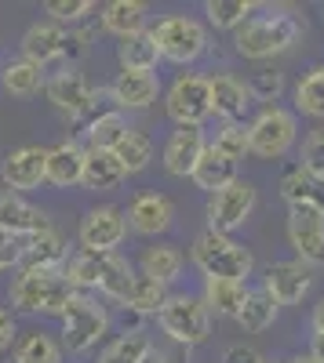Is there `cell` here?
<instances>
[{
  "label": "cell",
  "mask_w": 324,
  "mask_h": 363,
  "mask_svg": "<svg viewBox=\"0 0 324 363\" xmlns=\"http://www.w3.org/2000/svg\"><path fill=\"white\" fill-rule=\"evenodd\" d=\"M306 33V18H299L288 8H266L262 15H252L241 29H237V55L252 58V62H266L274 55H284L299 44V37Z\"/></svg>",
  "instance_id": "obj_1"
},
{
  "label": "cell",
  "mask_w": 324,
  "mask_h": 363,
  "mask_svg": "<svg viewBox=\"0 0 324 363\" xmlns=\"http://www.w3.org/2000/svg\"><path fill=\"white\" fill-rule=\"evenodd\" d=\"M73 284L66 280L63 269H22L11 291H8V301L18 309V313H40V316H63L73 301Z\"/></svg>",
  "instance_id": "obj_2"
},
{
  "label": "cell",
  "mask_w": 324,
  "mask_h": 363,
  "mask_svg": "<svg viewBox=\"0 0 324 363\" xmlns=\"http://www.w3.org/2000/svg\"><path fill=\"white\" fill-rule=\"evenodd\" d=\"M190 258L193 265L204 272V280L208 277H219V280H248L252 269H255V258L244 244H237L233 236H222V233H212L204 229L193 247H190Z\"/></svg>",
  "instance_id": "obj_3"
},
{
  "label": "cell",
  "mask_w": 324,
  "mask_h": 363,
  "mask_svg": "<svg viewBox=\"0 0 324 363\" xmlns=\"http://www.w3.org/2000/svg\"><path fill=\"white\" fill-rule=\"evenodd\" d=\"M153 40H157V51L164 62H175V66H193L197 58L208 55V26L200 18H190V15H164L153 29Z\"/></svg>",
  "instance_id": "obj_4"
},
{
  "label": "cell",
  "mask_w": 324,
  "mask_h": 363,
  "mask_svg": "<svg viewBox=\"0 0 324 363\" xmlns=\"http://www.w3.org/2000/svg\"><path fill=\"white\" fill-rule=\"evenodd\" d=\"M63 320V352H87V349H95L102 338H106V330H109V313L106 306H99V298L92 294H73L70 301V309L58 316Z\"/></svg>",
  "instance_id": "obj_5"
},
{
  "label": "cell",
  "mask_w": 324,
  "mask_h": 363,
  "mask_svg": "<svg viewBox=\"0 0 324 363\" xmlns=\"http://www.w3.org/2000/svg\"><path fill=\"white\" fill-rule=\"evenodd\" d=\"M157 323L175 345H186V349L204 345L212 335V313L193 294H168L164 309L157 313Z\"/></svg>",
  "instance_id": "obj_6"
},
{
  "label": "cell",
  "mask_w": 324,
  "mask_h": 363,
  "mask_svg": "<svg viewBox=\"0 0 324 363\" xmlns=\"http://www.w3.org/2000/svg\"><path fill=\"white\" fill-rule=\"evenodd\" d=\"M299 138V120L291 109L266 106L252 124H248V153L259 160H277L284 157Z\"/></svg>",
  "instance_id": "obj_7"
},
{
  "label": "cell",
  "mask_w": 324,
  "mask_h": 363,
  "mask_svg": "<svg viewBox=\"0 0 324 363\" xmlns=\"http://www.w3.org/2000/svg\"><path fill=\"white\" fill-rule=\"evenodd\" d=\"M164 109L175 128H200L212 116V87L200 73H179L164 95Z\"/></svg>",
  "instance_id": "obj_8"
},
{
  "label": "cell",
  "mask_w": 324,
  "mask_h": 363,
  "mask_svg": "<svg viewBox=\"0 0 324 363\" xmlns=\"http://www.w3.org/2000/svg\"><path fill=\"white\" fill-rule=\"evenodd\" d=\"M255 203H259V193H255L252 182H244V178L230 182L226 189L208 196V207H204V215H208V229L230 236L233 229H241L252 218Z\"/></svg>",
  "instance_id": "obj_9"
},
{
  "label": "cell",
  "mask_w": 324,
  "mask_h": 363,
  "mask_svg": "<svg viewBox=\"0 0 324 363\" xmlns=\"http://www.w3.org/2000/svg\"><path fill=\"white\" fill-rule=\"evenodd\" d=\"M77 236H80V251L113 255L117 247L124 244V236H128V218H124V211L113 207V203L92 207V211L80 218Z\"/></svg>",
  "instance_id": "obj_10"
},
{
  "label": "cell",
  "mask_w": 324,
  "mask_h": 363,
  "mask_svg": "<svg viewBox=\"0 0 324 363\" xmlns=\"http://www.w3.org/2000/svg\"><path fill=\"white\" fill-rule=\"evenodd\" d=\"M44 95H48V102L58 113H66L70 120L87 116L92 106L99 102V91L87 84V77L77 73V69H63V73H55L51 80H44Z\"/></svg>",
  "instance_id": "obj_11"
},
{
  "label": "cell",
  "mask_w": 324,
  "mask_h": 363,
  "mask_svg": "<svg viewBox=\"0 0 324 363\" xmlns=\"http://www.w3.org/2000/svg\"><path fill=\"white\" fill-rule=\"evenodd\" d=\"M288 244L303 265H324V211L288 207Z\"/></svg>",
  "instance_id": "obj_12"
},
{
  "label": "cell",
  "mask_w": 324,
  "mask_h": 363,
  "mask_svg": "<svg viewBox=\"0 0 324 363\" xmlns=\"http://www.w3.org/2000/svg\"><path fill=\"white\" fill-rule=\"evenodd\" d=\"M0 182H4V189H11L18 196L37 189L40 182H48V149L44 145H22L15 153H8L4 164H0Z\"/></svg>",
  "instance_id": "obj_13"
},
{
  "label": "cell",
  "mask_w": 324,
  "mask_h": 363,
  "mask_svg": "<svg viewBox=\"0 0 324 363\" xmlns=\"http://www.w3.org/2000/svg\"><path fill=\"white\" fill-rule=\"evenodd\" d=\"M310 287H313L310 265H303L299 258L266 265V284H262V291H266L277 306H299V301L310 294Z\"/></svg>",
  "instance_id": "obj_14"
},
{
  "label": "cell",
  "mask_w": 324,
  "mask_h": 363,
  "mask_svg": "<svg viewBox=\"0 0 324 363\" xmlns=\"http://www.w3.org/2000/svg\"><path fill=\"white\" fill-rule=\"evenodd\" d=\"M208 138L204 128H175L164 142V171L171 178H193V167L200 164Z\"/></svg>",
  "instance_id": "obj_15"
},
{
  "label": "cell",
  "mask_w": 324,
  "mask_h": 363,
  "mask_svg": "<svg viewBox=\"0 0 324 363\" xmlns=\"http://www.w3.org/2000/svg\"><path fill=\"white\" fill-rule=\"evenodd\" d=\"M124 218H128V229H135L139 236H161L175 222V203L164 193H139L128 203Z\"/></svg>",
  "instance_id": "obj_16"
},
{
  "label": "cell",
  "mask_w": 324,
  "mask_h": 363,
  "mask_svg": "<svg viewBox=\"0 0 324 363\" xmlns=\"http://www.w3.org/2000/svg\"><path fill=\"white\" fill-rule=\"evenodd\" d=\"M44 229H51V222L40 207H33L26 196H18L11 189H0V233H11V236L26 240V236L44 233Z\"/></svg>",
  "instance_id": "obj_17"
},
{
  "label": "cell",
  "mask_w": 324,
  "mask_h": 363,
  "mask_svg": "<svg viewBox=\"0 0 324 363\" xmlns=\"http://www.w3.org/2000/svg\"><path fill=\"white\" fill-rule=\"evenodd\" d=\"M208 87H212V116L226 120V124H241L248 99H252L244 80H237L233 73H215L208 77Z\"/></svg>",
  "instance_id": "obj_18"
},
{
  "label": "cell",
  "mask_w": 324,
  "mask_h": 363,
  "mask_svg": "<svg viewBox=\"0 0 324 363\" xmlns=\"http://www.w3.org/2000/svg\"><path fill=\"white\" fill-rule=\"evenodd\" d=\"M66 262H70V251L58 229H44L22 240V262H18L22 269H63Z\"/></svg>",
  "instance_id": "obj_19"
},
{
  "label": "cell",
  "mask_w": 324,
  "mask_h": 363,
  "mask_svg": "<svg viewBox=\"0 0 324 363\" xmlns=\"http://www.w3.org/2000/svg\"><path fill=\"white\" fill-rule=\"evenodd\" d=\"M63 40H66V29L63 26H55L51 18L48 22H33L22 33V58L44 69L48 62L63 58Z\"/></svg>",
  "instance_id": "obj_20"
},
{
  "label": "cell",
  "mask_w": 324,
  "mask_h": 363,
  "mask_svg": "<svg viewBox=\"0 0 324 363\" xmlns=\"http://www.w3.org/2000/svg\"><path fill=\"white\" fill-rule=\"evenodd\" d=\"M161 95V80L153 73H117L109 84V99L117 109H146Z\"/></svg>",
  "instance_id": "obj_21"
},
{
  "label": "cell",
  "mask_w": 324,
  "mask_h": 363,
  "mask_svg": "<svg viewBox=\"0 0 324 363\" xmlns=\"http://www.w3.org/2000/svg\"><path fill=\"white\" fill-rule=\"evenodd\" d=\"M281 196L288 207H317L324 211V178L310 174L303 164L288 167L281 174Z\"/></svg>",
  "instance_id": "obj_22"
},
{
  "label": "cell",
  "mask_w": 324,
  "mask_h": 363,
  "mask_svg": "<svg viewBox=\"0 0 324 363\" xmlns=\"http://www.w3.org/2000/svg\"><path fill=\"white\" fill-rule=\"evenodd\" d=\"M84 178V149L70 138L48 149V182L55 189H73Z\"/></svg>",
  "instance_id": "obj_23"
},
{
  "label": "cell",
  "mask_w": 324,
  "mask_h": 363,
  "mask_svg": "<svg viewBox=\"0 0 324 363\" xmlns=\"http://www.w3.org/2000/svg\"><path fill=\"white\" fill-rule=\"evenodd\" d=\"M124 167L113 153H102V149H84V178L80 186L95 189V193H109L124 186Z\"/></svg>",
  "instance_id": "obj_24"
},
{
  "label": "cell",
  "mask_w": 324,
  "mask_h": 363,
  "mask_svg": "<svg viewBox=\"0 0 324 363\" xmlns=\"http://www.w3.org/2000/svg\"><path fill=\"white\" fill-rule=\"evenodd\" d=\"M117 62H121V73H153L161 62V51L150 29L142 33H131L117 44Z\"/></svg>",
  "instance_id": "obj_25"
},
{
  "label": "cell",
  "mask_w": 324,
  "mask_h": 363,
  "mask_svg": "<svg viewBox=\"0 0 324 363\" xmlns=\"http://www.w3.org/2000/svg\"><path fill=\"white\" fill-rule=\"evenodd\" d=\"M244 298H248V284L241 280H219V277H208L204 280V309H208L212 316H237L241 306H244Z\"/></svg>",
  "instance_id": "obj_26"
},
{
  "label": "cell",
  "mask_w": 324,
  "mask_h": 363,
  "mask_svg": "<svg viewBox=\"0 0 324 363\" xmlns=\"http://www.w3.org/2000/svg\"><path fill=\"white\" fill-rule=\"evenodd\" d=\"M146 8L142 0H109L102 8V29L113 37H131V33H142L146 29Z\"/></svg>",
  "instance_id": "obj_27"
},
{
  "label": "cell",
  "mask_w": 324,
  "mask_h": 363,
  "mask_svg": "<svg viewBox=\"0 0 324 363\" xmlns=\"http://www.w3.org/2000/svg\"><path fill=\"white\" fill-rule=\"evenodd\" d=\"M193 182L204 189V193H219V189H226L230 182H237V164H233L230 157H222L219 149L208 142V149H204V157H200V164L193 167Z\"/></svg>",
  "instance_id": "obj_28"
},
{
  "label": "cell",
  "mask_w": 324,
  "mask_h": 363,
  "mask_svg": "<svg viewBox=\"0 0 324 363\" xmlns=\"http://www.w3.org/2000/svg\"><path fill=\"white\" fill-rule=\"evenodd\" d=\"M139 269H142V277H150L161 287H168V284L179 280V272H183V251L175 244H153V247L142 251Z\"/></svg>",
  "instance_id": "obj_29"
},
{
  "label": "cell",
  "mask_w": 324,
  "mask_h": 363,
  "mask_svg": "<svg viewBox=\"0 0 324 363\" xmlns=\"http://www.w3.org/2000/svg\"><path fill=\"white\" fill-rule=\"evenodd\" d=\"M131 131V124L124 120L121 109H106L95 120H87V149H102V153H113L117 145L124 142V135Z\"/></svg>",
  "instance_id": "obj_30"
},
{
  "label": "cell",
  "mask_w": 324,
  "mask_h": 363,
  "mask_svg": "<svg viewBox=\"0 0 324 363\" xmlns=\"http://www.w3.org/2000/svg\"><path fill=\"white\" fill-rule=\"evenodd\" d=\"M277 309H281V306H277V301H274L266 291H248L241 313L233 316V320H237V327L244 330V335H262L266 327H274Z\"/></svg>",
  "instance_id": "obj_31"
},
{
  "label": "cell",
  "mask_w": 324,
  "mask_h": 363,
  "mask_svg": "<svg viewBox=\"0 0 324 363\" xmlns=\"http://www.w3.org/2000/svg\"><path fill=\"white\" fill-rule=\"evenodd\" d=\"M0 87L15 99H29L44 87V69L26 62V58H15V62H8L4 69H0Z\"/></svg>",
  "instance_id": "obj_32"
},
{
  "label": "cell",
  "mask_w": 324,
  "mask_h": 363,
  "mask_svg": "<svg viewBox=\"0 0 324 363\" xmlns=\"http://www.w3.org/2000/svg\"><path fill=\"white\" fill-rule=\"evenodd\" d=\"M102 265H106V255H99V251H77V255L63 265V272H66V280L73 284V291L87 294V291H99Z\"/></svg>",
  "instance_id": "obj_33"
},
{
  "label": "cell",
  "mask_w": 324,
  "mask_h": 363,
  "mask_svg": "<svg viewBox=\"0 0 324 363\" xmlns=\"http://www.w3.org/2000/svg\"><path fill=\"white\" fill-rule=\"evenodd\" d=\"M135 277H139V272L131 269V262H128L124 255H117V251H113V255H106L99 291H102L109 301H121V306H124V298H128V291H131Z\"/></svg>",
  "instance_id": "obj_34"
},
{
  "label": "cell",
  "mask_w": 324,
  "mask_h": 363,
  "mask_svg": "<svg viewBox=\"0 0 324 363\" xmlns=\"http://www.w3.org/2000/svg\"><path fill=\"white\" fill-rule=\"evenodd\" d=\"M150 352H153V342H150L146 330H124L121 338H113L102 349L99 363H146Z\"/></svg>",
  "instance_id": "obj_35"
},
{
  "label": "cell",
  "mask_w": 324,
  "mask_h": 363,
  "mask_svg": "<svg viewBox=\"0 0 324 363\" xmlns=\"http://www.w3.org/2000/svg\"><path fill=\"white\" fill-rule=\"evenodd\" d=\"M164 301H168V287H161L157 280H150V277L139 272L128 298H124V309L135 313V316H157L164 309Z\"/></svg>",
  "instance_id": "obj_36"
},
{
  "label": "cell",
  "mask_w": 324,
  "mask_h": 363,
  "mask_svg": "<svg viewBox=\"0 0 324 363\" xmlns=\"http://www.w3.org/2000/svg\"><path fill=\"white\" fill-rule=\"evenodd\" d=\"M252 11H255L252 0H208V4H204L208 26L222 29V33H237V29L252 18Z\"/></svg>",
  "instance_id": "obj_37"
},
{
  "label": "cell",
  "mask_w": 324,
  "mask_h": 363,
  "mask_svg": "<svg viewBox=\"0 0 324 363\" xmlns=\"http://www.w3.org/2000/svg\"><path fill=\"white\" fill-rule=\"evenodd\" d=\"M113 157L121 160L124 174H142L146 167H150V160H153V142H150V135H142V131L131 128L124 135V142L113 149Z\"/></svg>",
  "instance_id": "obj_38"
},
{
  "label": "cell",
  "mask_w": 324,
  "mask_h": 363,
  "mask_svg": "<svg viewBox=\"0 0 324 363\" xmlns=\"http://www.w3.org/2000/svg\"><path fill=\"white\" fill-rule=\"evenodd\" d=\"M15 363H63V342H55L44 330H33L15 345Z\"/></svg>",
  "instance_id": "obj_39"
},
{
  "label": "cell",
  "mask_w": 324,
  "mask_h": 363,
  "mask_svg": "<svg viewBox=\"0 0 324 363\" xmlns=\"http://www.w3.org/2000/svg\"><path fill=\"white\" fill-rule=\"evenodd\" d=\"M296 109L303 116L324 120V66H313L299 84H296Z\"/></svg>",
  "instance_id": "obj_40"
},
{
  "label": "cell",
  "mask_w": 324,
  "mask_h": 363,
  "mask_svg": "<svg viewBox=\"0 0 324 363\" xmlns=\"http://www.w3.org/2000/svg\"><path fill=\"white\" fill-rule=\"evenodd\" d=\"M244 87H248V95H252V99L274 106V102L284 95V73H277V69H255V73L248 77Z\"/></svg>",
  "instance_id": "obj_41"
},
{
  "label": "cell",
  "mask_w": 324,
  "mask_h": 363,
  "mask_svg": "<svg viewBox=\"0 0 324 363\" xmlns=\"http://www.w3.org/2000/svg\"><path fill=\"white\" fill-rule=\"evenodd\" d=\"M222 157H230L233 164L237 160H244L248 157V124H226L219 135H215V142H212Z\"/></svg>",
  "instance_id": "obj_42"
},
{
  "label": "cell",
  "mask_w": 324,
  "mask_h": 363,
  "mask_svg": "<svg viewBox=\"0 0 324 363\" xmlns=\"http://www.w3.org/2000/svg\"><path fill=\"white\" fill-rule=\"evenodd\" d=\"M44 11L55 26H77L84 15H92V0H48Z\"/></svg>",
  "instance_id": "obj_43"
},
{
  "label": "cell",
  "mask_w": 324,
  "mask_h": 363,
  "mask_svg": "<svg viewBox=\"0 0 324 363\" xmlns=\"http://www.w3.org/2000/svg\"><path fill=\"white\" fill-rule=\"evenodd\" d=\"M303 167L317 178H324V128L310 131L303 142Z\"/></svg>",
  "instance_id": "obj_44"
},
{
  "label": "cell",
  "mask_w": 324,
  "mask_h": 363,
  "mask_svg": "<svg viewBox=\"0 0 324 363\" xmlns=\"http://www.w3.org/2000/svg\"><path fill=\"white\" fill-rule=\"evenodd\" d=\"M87 48H92V33H87V29H66V40H63V58L77 62V58H84V55H87Z\"/></svg>",
  "instance_id": "obj_45"
},
{
  "label": "cell",
  "mask_w": 324,
  "mask_h": 363,
  "mask_svg": "<svg viewBox=\"0 0 324 363\" xmlns=\"http://www.w3.org/2000/svg\"><path fill=\"white\" fill-rule=\"evenodd\" d=\"M18 262H22V240L11 233H0V272L18 265Z\"/></svg>",
  "instance_id": "obj_46"
},
{
  "label": "cell",
  "mask_w": 324,
  "mask_h": 363,
  "mask_svg": "<svg viewBox=\"0 0 324 363\" xmlns=\"http://www.w3.org/2000/svg\"><path fill=\"white\" fill-rule=\"evenodd\" d=\"M222 363H262V352L255 345H230L222 352Z\"/></svg>",
  "instance_id": "obj_47"
},
{
  "label": "cell",
  "mask_w": 324,
  "mask_h": 363,
  "mask_svg": "<svg viewBox=\"0 0 324 363\" xmlns=\"http://www.w3.org/2000/svg\"><path fill=\"white\" fill-rule=\"evenodd\" d=\"M15 335H18V330H15V316H11V309H4V306H0V352H4V349H11Z\"/></svg>",
  "instance_id": "obj_48"
},
{
  "label": "cell",
  "mask_w": 324,
  "mask_h": 363,
  "mask_svg": "<svg viewBox=\"0 0 324 363\" xmlns=\"http://www.w3.org/2000/svg\"><path fill=\"white\" fill-rule=\"evenodd\" d=\"M310 327H313V335H324V298L313 306V316H310Z\"/></svg>",
  "instance_id": "obj_49"
},
{
  "label": "cell",
  "mask_w": 324,
  "mask_h": 363,
  "mask_svg": "<svg viewBox=\"0 0 324 363\" xmlns=\"http://www.w3.org/2000/svg\"><path fill=\"white\" fill-rule=\"evenodd\" d=\"M121 327H124V330H142V316H135V313H128V309H124Z\"/></svg>",
  "instance_id": "obj_50"
},
{
  "label": "cell",
  "mask_w": 324,
  "mask_h": 363,
  "mask_svg": "<svg viewBox=\"0 0 324 363\" xmlns=\"http://www.w3.org/2000/svg\"><path fill=\"white\" fill-rule=\"evenodd\" d=\"M310 356H313L317 363H324V335H313V342H310Z\"/></svg>",
  "instance_id": "obj_51"
},
{
  "label": "cell",
  "mask_w": 324,
  "mask_h": 363,
  "mask_svg": "<svg viewBox=\"0 0 324 363\" xmlns=\"http://www.w3.org/2000/svg\"><path fill=\"white\" fill-rule=\"evenodd\" d=\"M146 363H179V359L168 356V352H150V356H146Z\"/></svg>",
  "instance_id": "obj_52"
},
{
  "label": "cell",
  "mask_w": 324,
  "mask_h": 363,
  "mask_svg": "<svg viewBox=\"0 0 324 363\" xmlns=\"http://www.w3.org/2000/svg\"><path fill=\"white\" fill-rule=\"evenodd\" d=\"M284 363H317V359H313V356H310V352H306V356H303V352H299V356H291V359H284Z\"/></svg>",
  "instance_id": "obj_53"
},
{
  "label": "cell",
  "mask_w": 324,
  "mask_h": 363,
  "mask_svg": "<svg viewBox=\"0 0 324 363\" xmlns=\"http://www.w3.org/2000/svg\"><path fill=\"white\" fill-rule=\"evenodd\" d=\"M262 363H274V359H262Z\"/></svg>",
  "instance_id": "obj_54"
}]
</instances>
